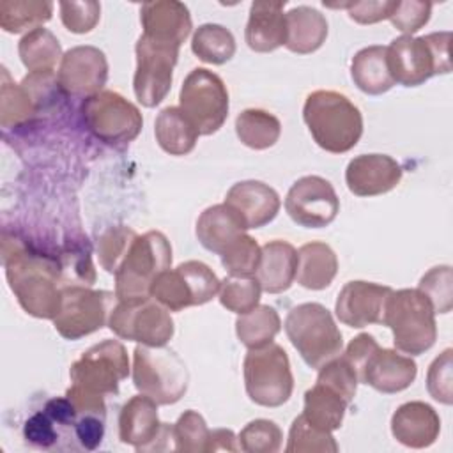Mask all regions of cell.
<instances>
[{
    "instance_id": "obj_1",
    "label": "cell",
    "mask_w": 453,
    "mask_h": 453,
    "mask_svg": "<svg viewBox=\"0 0 453 453\" xmlns=\"http://www.w3.org/2000/svg\"><path fill=\"white\" fill-rule=\"evenodd\" d=\"M4 267L19 306L32 317L53 320L62 304L58 265L19 241L12 246L4 241Z\"/></svg>"
},
{
    "instance_id": "obj_2",
    "label": "cell",
    "mask_w": 453,
    "mask_h": 453,
    "mask_svg": "<svg viewBox=\"0 0 453 453\" xmlns=\"http://www.w3.org/2000/svg\"><path fill=\"white\" fill-rule=\"evenodd\" d=\"M303 119L315 143L331 154L349 152L363 134L359 108L336 90H315L308 94Z\"/></svg>"
},
{
    "instance_id": "obj_3",
    "label": "cell",
    "mask_w": 453,
    "mask_h": 453,
    "mask_svg": "<svg viewBox=\"0 0 453 453\" xmlns=\"http://www.w3.org/2000/svg\"><path fill=\"white\" fill-rule=\"evenodd\" d=\"M382 324L393 333L396 350L419 356L437 340L435 311L418 288L391 290L384 304Z\"/></svg>"
},
{
    "instance_id": "obj_4",
    "label": "cell",
    "mask_w": 453,
    "mask_h": 453,
    "mask_svg": "<svg viewBox=\"0 0 453 453\" xmlns=\"http://www.w3.org/2000/svg\"><path fill=\"white\" fill-rule=\"evenodd\" d=\"M451 32H434L423 37L400 35L391 41L388 50V67L395 80L403 87L423 85L435 74H448Z\"/></svg>"
},
{
    "instance_id": "obj_5",
    "label": "cell",
    "mask_w": 453,
    "mask_h": 453,
    "mask_svg": "<svg viewBox=\"0 0 453 453\" xmlns=\"http://www.w3.org/2000/svg\"><path fill=\"white\" fill-rule=\"evenodd\" d=\"M285 333L301 359L315 370L340 356L343 349V336L331 311L320 303L294 306L287 313Z\"/></svg>"
},
{
    "instance_id": "obj_6",
    "label": "cell",
    "mask_w": 453,
    "mask_h": 453,
    "mask_svg": "<svg viewBox=\"0 0 453 453\" xmlns=\"http://www.w3.org/2000/svg\"><path fill=\"white\" fill-rule=\"evenodd\" d=\"M172 267V244L163 232L149 230L136 235L115 273L117 301L149 297L159 273Z\"/></svg>"
},
{
    "instance_id": "obj_7",
    "label": "cell",
    "mask_w": 453,
    "mask_h": 453,
    "mask_svg": "<svg viewBox=\"0 0 453 453\" xmlns=\"http://www.w3.org/2000/svg\"><path fill=\"white\" fill-rule=\"evenodd\" d=\"M133 384L157 405L179 402L189 382L184 361L168 347L138 345L133 350Z\"/></svg>"
},
{
    "instance_id": "obj_8",
    "label": "cell",
    "mask_w": 453,
    "mask_h": 453,
    "mask_svg": "<svg viewBox=\"0 0 453 453\" xmlns=\"http://www.w3.org/2000/svg\"><path fill=\"white\" fill-rule=\"evenodd\" d=\"M244 388L251 402L262 407L283 405L294 389V377L285 349L274 342L248 349L242 363Z\"/></svg>"
},
{
    "instance_id": "obj_9",
    "label": "cell",
    "mask_w": 453,
    "mask_h": 453,
    "mask_svg": "<svg viewBox=\"0 0 453 453\" xmlns=\"http://www.w3.org/2000/svg\"><path fill=\"white\" fill-rule=\"evenodd\" d=\"M81 117L87 129L111 147L133 142L143 126V117L131 101L113 90H101L81 103Z\"/></svg>"
},
{
    "instance_id": "obj_10",
    "label": "cell",
    "mask_w": 453,
    "mask_h": 453,
    "mask_svg": "<svg viewBox=\"0 0 453 453\" xmlns=\"http://www.w3.org/2000/svg\"><path fill=\"white\" fill-rule=\"evenodd\" d=\"M228 106L226 85L216 73L196 67L184 78L179 108L200 134H214L225 124Z\"/></svg>"
},
{
    "instance_id": "obj_11",
    "label": "cell",
    "mask_w": 453,
    "mask_h": 453,
    "mask_svg": "<svg viewBox=\"0 0 453 453\" xmlns=\"http://www.w3.org/2000/svg\"><path fill=\"white\" fill-rule=\"evenodd\" d=\"M108 327L122 340L149 347L166 345L175 331L170 311L150 296L119 301L110 313Z\"/></svg>"
},
{
    "instance_id": "obj_12",
    "label": "cell",
    "mask_w": 453,
    "mask_h": 453,
    "mask_svg": "<svg viewBox=\"0 0 453 453\" xmlns=\"http://www.w3.org/2000/svg\"><path fill=\"white\" fill-rule=\"evenodd\" d=\"M115 294L83 285H64L60 311L53 319L55 331L65 340H80L108 324Z\"/></svg>"
},
{
    "instance_id": "obj_13",
    "label": "cell",
    "mask_w": 453,
    "mask_h": 453,
    "mask_svg": "<svg viewBox=\"0 0 453 453\" xmlns=\"http://www.w3.org/2000/svg\"><path fill=\"white\" fill-rule=\"evenodd\" d=\"M129 375V357L119 340H103L92 345L69 368L73 386L94 395H115Z\"/></svg>"
},
{
    "instance_id": "obj_14",
    "label": "cell",
    "mask_w": 453,
    "mask_h": 453,
    "mask_svg": "<svg viewBox=\"0 0 453 453\" xmlns=\"http://www.w3.org/2000/svg\"><path fill=\"white\" fill-rule=\"evenodd\" d=\"M136 71L133 78L134 96L145 108L159 104L172 88L173 67L179 58V48L156 42L143 34L138 37L136 46Z\"/></svg>"
},
{
    "instance_id": "obj_15",
    "label": "cell",
    "mask_w": 453,
    "mask_h": 453,
    "mask_svg": "<svg viewBox=\"0 0 453 453\" xmlns=\"http://www.w3.org/2000/svg\"><path fill=\"white\" fill-rule=\"evenodd\" d=\"M285 211L299 226L322 228L338 216L340 200L327 179L304 175L290 186L285 196Z\"/></svg>"
},
{
    "instance_id": "obj_16",
    "label": "cell",
    "mask_w": 453,
    "mask_h": 453,
    "mask_svg": "<svg viewBox=\"0 0 453 453\" xmlns=\"http://www.w3.org/2000/svg\"><path fill=\"white\" fill-rule=\"evenodd\" d=\"M108 80L106 55L96 46H74L60 60L57 73L58 88L71 97H90Z\"/></svg>"
},
{
    "instance_id": "obj_17",
    "label": "cell",
    "mask_w": 453,
    "mask_h": 453,
    "mask_svg": "<svg viewBox=\"0 0 453 453\" xmlns=\"http://www.w3.org/2000/svg\"><path fill=\"white\" fill-rule=\"evenodd\" d=\"M391 290V287L373 281H349L336 297L334 313L342 324L356 329L382 324L384 304Z\"/></svg>"
},
{
    "instance_id": "obj_18",
    "label": "cell",
    "mask_w": 453,
    "mask_h": 453,
    "mask_svg": "<svg viewBox=\"0 0 453 453\" xmlns=\"http://www.w3.org/2000/svg\"><path fill=\"white\" fill-rule=\"evenodd\" d=\"M402 166L388 154H361L349 161L345 182L356 196L384 195L402 180Z\"/></svg>"
},
{
    "instance_id": "obj_19",
    "label": "cell",
    "mask_w": 453,
    "mask_h": 453,
    "mask_svg": "<svg viewBox=\"0 0 453 453\" xmlns=\"http://www.w3.org/2000/svg\"><path fill=\"white\" fill-rule=\"evenodd\" d=\"M416 375L418 366L411 356H403L400 350L377 347L361 368L357 380L379 393L393 395L407 389Z\"/></svg>"
},
{
    "instance_id": "obj_20",
    "label": "cell",
    "mask_w": 453,
    "mask_h": 453,
    "mask_svg": "<svg viewBox=\"0 0 453 453\" xmlns=\"http://www.w3.org/2000/svg\"><path fill=\"white\" fill-rule=\"evenodd\" d=\"M140 21L145 37L175 48H180L193 28L189 9L177 0H156L142 4Z\"/></svg>"
},
{
    "instance_id": "obj_21",
    "label": "cell",
    "mask_w": 453,
    "mask_h": 453,
    "mask_svg": "<svg viewBox=\"0 0 453 453\" xmlns=\"http://www.w3.org/2000/svg\"><path fill=\"white\" fill-rule=\"evenodd\" d=\"M225 203L248 228H262L271 223L281 205L280 195L262 180L235 182L225 196Z\"/></svg>"
},
{
    "instance_id": "obj_22",
    "label": "cell",
    "mask_w": 453,
    "mask_h": 453,
    "mask_svg": "<svg viewBox=\"0 0 453 453\" xmlns=\"http://www.w3.org/2000/svg\"><path fill=\"white\" fill-rule=\"evenodd\" d=\"M439 432V414L425 402H405L391 416V434L407 448H428L437 441Z\"/></svg>"
},
{
    "instance_id": "obj_23",
    "label": "cell",
    "mask_w": 453,
    "mask_h": 453,
    "mask_svg": "<svg viewBox=\"0 0 453 453\" xmlns=\"http://www.w3.org/2000/svg\"><path fill=\"white\" fill-rule=\"evenodd\" d=\"M283 7L285 0H257L251 4L244 28V41L250 50L257 53H269L280 46H285L287 23Z\"/></svg>"
},
{
    "instance_id": "obj_24",
    "label": "cell",
    "mask_w": 453,
    "mask_h": 453,
    "mask_svg": "<svg viewBox=\"0 0 453 453\" xmlns=\"http://www.w3.org/2000/svg\"><path fill=\"white\" fill-rule=\"evenodd\" d=\"M157 416V403L145 396L136 395L129 398L119 414V437L124 444H131L136 451H149L161 430Z\"/></svg>"
},
{
    "instance_id": "obj_25",
    "label": "cell",
    "mask_w": 453,
    "mask_h": 453,
    "mask_svg": "<svg viewBox=\"0 0 453 453\" xmlns=\"http://www.w3.org/2000/svg\"><path fill=\"white\" fill-rule=\"evenodd\" d=\"M260 262L255 273L260 288L269 294H280L290 288L297 271V250L281 239L260 246Z\"/></svg>"
},
{
    "instance_id": "obj_26",
    "label": "cell",
    "mask_w": 453,
    "mask_h": 453,
    "mask_svg": "<svg viewBox=\"0 0 453 453\" xmlns=\"http://www.w3.org/2000/svg\"><path fill=\"white\" fill-rule=\"evenodd\" d=\"M287 39L285 48L297 55H308L317 51L327 37V19L326 16L310 7L297 5L285 12Z\"/></svg>"
},
{
    "instance_id": "obj_27",
    "label": "cell",
    "mask_w": 453,
    "mask_h": 453,
    "mask_svg": "<svg viewBox=\"0 0 453 453\" xmlns=\"http://www.w3.org/2000/svg\"><path fill=\"white\" fill-rule=\"evenodd\" d=\"M196 239L200 244L221 255L223 250L246 232L242 219L223 202L207 207L196 219Z\"/></svg>"
},
{
    "instance_id": "obj_28",
    "label": "cell",
    "mask_w": 453,
    "mask_h": 453,
    "mask_svg": "<svg viewBox=\"0 0 453 453\" xmlns=\"http://www.w3.org/2000/svg\"><path fill=\"white\" fill-rule=\"evenodd\" d=\"M338 273V258L333 248L320 241H311L297 250L296 280L308 290L329 287Z\"/></svg>"
},
{
    "instance_id": "obj_29",
    "label": "cell",
    "mask_w": 453,
    "mask_h": 453,
    "mask_svg": "<svg viewBox=\"0 0 453 453\" xmlns=\"http://www.w3.org/2000/svg\"><path fill=\"white\" fill-rule=\"evenodd\" d=\"M350 76L354 85L368 96H380L388 92L395 85V80L388 67L386 46L375 44L359 50L352 57Z\"/></svg>"
},
{
    "instance_id": "obj_30",
    "label": "cell",
    "mask_w": 453,
    "mask_h": 453,
    "mask_svg": "<svg viewBox=\"0 0 453 453\" xmlns=\"http://www.w3.org/2000/svg\"><path fill=\"white\" fill-rule=\"evenodd\" d=\"M154 134L157 145L170 156L189 154L200 133L179 106L163 108L154 122Z\"/></svg>"
},
{
    "instance_id": "obj_31",
    "label": "cell",
    "mask_w": 453,
    "mask_h": 453,
    "mask_svg": "<svg viewBox=\"0 0 453 453\" xmlns=\"http://www.w3.org/2000/svg\"><path fill=\"white\" fill-rule=\"evenodd\" d=\"M350 402L343 395H340L331 386L317 380L315 386L304 393L303 416L311 425L322 430L334 432L342 426Z\"/></svg>"
},
{
    "instance_id": "obj_32",
    "label": "cell",
    "mask_w": 453,
    "mask_h": 453,
    "mask_svg": "<svg viewBox=\"0 0 453 453\" xmlns=\"http://www.w3.org/2000/svg\"><path fill=\"white\" fill-rule=\"evenodd\" d=\"M23 65L32 73H53L64 53L58 39L44 27L25 34L18 44Z\"/></svg>"
},
{
    "instance_id": "obj_33",
    "label": "cell",
    "mask_w": 453,
    "mask_h": 453,
    "mask_svg": "<svg viewBox=\"0 0 453 453\" xmlns=\"http://www.w3.org/2000/svg\"><path fill=\"white\" fill-rule=\"evenodd\" d=\"M235 133L241 143L250 149L264 150L273 147L281 134V122L271 111L260 108L242 110L235 119Z\"/></svg>"
},
{
    "instance_id": "obj_34",
    "label": "cell",
    "mask_w": 453,
    "mask_h": 453,
    "mask_svg": "<svg viewBox=\"0 0 453 453\" xmlns=\"http://www.w3.org/2000/svg\"><path fill=\"white\" fill-rule=\"evenodd\" d=\"M53 14V4L48 0H2L0 27L9 34L32 32L46 23Z\"/></svg>"
},
{
    "instance_id": "obj_35",
    "label": "cell",
    "mask_w": 453,
    "mask_h": 453,
    "mask_svg": "<svg viewBox=\"0 0 453 453\" xmlns=\"http://www.w3.org/2000/svg\"><path fill=\"white\" fill-rule=\"evenodd\" d=\"M281 329V319L278 311L269 304H258L248 313H242L235 320V334L239 342L248 349L267 345Z\"/></svg>"
},
{
    "instance_id": "obj_36",
    "label": "cell",
    "mask_w": 453,
    "mask_h": 453,
    "mask_svg": "<svg viewBox=\"0 0 453 453\" xmlns=\"http://www.w3.org/2000/svg\"><path fill=\"white\" fill-rule=\"evenodd\" d=\"M191 50L202 62L221 65L235 55V37L223 25L203 23L193 34Z\"/></svg>"
},
{
    "instance_id": "obj_37",
    "label": "cell",
    "mask_w": 453,
    "mask_h": 453,
    "mask_svg": "<svg viewBox=\"0 0 453 453\" xmlns=\"http://www.w3.org/2000/svg\"><path fill=\"white\" fill-rule=\"evenodd\" d=\"M0 120L4 127L19 126L35 113V101L27 87L11 81L5 67H2V96Z\"/></svg>"
},
{
    "instance_id": "obj_38",
    "label": "cell",
    "mask_w": 453,
    "mask_h": 453,
    "mask_svg": "<svg viewBox=\"0 0 453 453\" xmlns=\"http://www.w3.org/2000/svg\"><path fill=\"white\" fill-rule=\"evenodd\" d=\"M285 451L287 453H334L338 451V444L333 437V432L322 430L311 425L301 414L292 421Z\"/></svg>"
},
{
    "instance_id": "obj_39",
    "label": "cell",
    "mask_w": 453,
    "mask_h": 453,
    "mask_svg": "<svg viewBox=\"0 0 453 453\" xmlns=\"http://www.w3.org/2000/svg\"><path fill=\"white\" fill-rule=\"evenodd\" d=\"M149 294L168 311H180L188 306H195L189 285L177 267H168L163 273H159Z\"/></svg>"
},
{
    "instance_id": "obj_40",
    "label": "cell",
    "mask_w": 453,
    "mask_h": 453,
    "mask_svg": "<svg viewBox=\"0 0 453 453\" xmlns=\"http://www.w3.org/2000/svg\"><path fill=\"white\" fill-rule=\"evenodd\" d=\"M219 303L228 311H234L237 315L248 313L255 306H258L260 301V283L255 276L241 278V276H226L219 285Z\"/></svg>"
},
{
    "instance_id": "obj_41",
    "label": "cell",
    "mask_w": 453,
    "mask_h": 453,
    "mask_svg": "<svg viewBox=\"0 0 453 453\" xmlns=\"http://www.w3.org/2000/svg\"><path fill=\"white\" fill-rule=\"evenodd\" d=\"M260 253L262 250L258 242L251 235L241 234L235 241H232L223 250L219 257H221L223 267L228 271L230 276L250 278V276H255L258 269Z\"/></svg>"
},
{
    "instance_id": "obj_42",
    "label": "cell",
    "mask_w": 453,
    "mask_h": 453,
    "mask_svg": "<svg viewBox=\"0 0 453 453\" xmlns=\"http://www.w3.org/2000/svg\"><path fill=\"white\" fill-rule=\"evenodd\" d=\"M136 235L138 234L133 228L124 225L111 226L99 235L97 255H99V264L106 273L110 274L117 273Z\"/></svg>"
},
{
    "instance_id": "obj_43",
    "label": "cell",
    "mask_w": 453,
    "mask_h": 453,
    "mask_svg": "<svg viewBox=\"0 0 453 453\" xmlns=\"http://www.w3.org/2000/svg\"><path fill=\"white\" fill-rule=\"evenodd\" d=\"M209 428L203 416L193 409L184 411L173 423L175 451L207 453Z\"/></svg>"
},
{
    "instance_id": "obj_44",
    "label": "cell",
    "mask_w": 453,
    "mask_h": 453,
    "mask_svg": "<svg viewBox=\"0 0 453 453\" xmlns=\"http://www.w3.org/2000/svg\"><path fill=\"white\" fill-rule=\"evenodd\" d=\"M418 290L430 301L435 313H449L453 308V276L449 265H435L426 271Z\"/></svg>"
},
{
    "instance_id": "obj_45",
    "label": "cell",
    "mask_w": 453,
    "mask_h": 453,
    "mask_svg": "<svg viewBox=\"0 0 453 453\" xmlns=\"http://www.w3.org/2000/svg\"><path fill=\"white\" fill-rule=\"evenodd\" d=\"M239 449L246 453H276L281 448V428L271 419H253L237 435Z\"/></svg>"
},
{
    "instance_id": "obj_46",
    "label": "cell",
    "mask_w": 453,
    "mask_h": 453,
    "mask_svg": "<svg viewBox=\"0 0 453 453\" xmlns=\"http://www.w3.org/2000/svg\"><path fill=\"white\" fill-rule=\"evenodd\" d=\"M177 269L182 273L189 285L195 306L209 303L219 292L221 281L207 264L200 260H188L179 264Z\"/></svg>"
},
{
    "instance_id": "obj_47",
    "label": "cell",
    "mask_w": 453,
    "mask_h": 453,
    "mask_svg": "<svg viewBox=\"0 0 453 453\" xmlns=\"http://www.w3.org/2000/svg\"><path fill=\"white\" fill-rule=\"evenodd\" d=\"M453 350H442L428 366L426 389L430 396L444 405L453 402Z\"/></svg>"
},
{
    "instance_id": "obj_48",
    "label": "cell",
    "mask_w": 453,
    "mask_h": 453,
    "mask_svg": "<svg viewBox=\"0 0 453 453\" xmlns=\"http://www.w3.org/2000/svg\"><path fill=\"white\" fill-rule=\"evenodd\" d=\"M317 380L331 386L333 389H336L350 403L356 396L357 384H359L354 368L347 363V359L343 356H336L334 359H331L324 366H320Z\"/></svg>"
},
{
    "instance_id": "obj_49",
    "label": "cell",
    "mask_w": 453,
    "mask_h": 453,
    "mask_svg": "<svg viewBox=\"0 0 453 453\" xmlns=\"http://www.w3.org/2000/svg\"><path fill=\"white\" fill-rule=\"evenodd\" d=\"M60 19L73 34L90 32L101 18V4L94 0L85 2H60Z\"/></svg>"
},
{
    "instance_id": "obj_50",
    "label": "cell",
    "mask_w": 453,
    "mask_h": 453,
    "mask_svg": "<svg viewBox=\"0 0 453 453\" xmlns=\"http://www.w3.org/2000/svg\"><path fill=\"white\" fill-rule=\"evenodd\" d=\"M432 14V4L430 2H419V0H396L395 9L389 16L391 25L400 30L403 35H412L419 28H423Z\"/></svg>"
},
{
    "instance_id": "obj_51",
    "label": "cell",
    "mask_w": 453,
    "mask_h": 453,
    "mask_svg": "<svg viewBox=\"0 0 453 453\" xmlns=\"http://www.w3.org/2000/svg\"><path fill=\"white\" fill-rule=\"evenodd\" d=\"M23 437L30 446H35L41 449H50L60 439V428L50 418V414L42 409L41 412H35L34 416H30L25 421Z\"/></svg>"
},
{
    "instance_id": "obj_52",
    "label": "cell",
    "mask_w": 453,
    "mask_h": 453,
    "mask_svg": "<svg viewBox=\"0 0 453 453\" xmlns=\"http://www.w3.org/2000/svg\"><path fill=\"white\" fill-rule=\"evenodd\" d=\"M395 0H368V2H349L345 4V9L349 12V18L354 19L359 25H372L379 23L382 19H389Z\"/></svg>"
},
{
    "instance_id": "obj_53",
    "label": "cell",
    "mask_w": 453,
    "mask_h": 453,
    "mask_svg": "<svg viewBox=\"0 0 453 453\" xmlns=\"http://www.w3.org/2000/svg\"><path fill=\"white\" fill-rule=\"evenodd\" d=\"M74 439L83 449H96L104 435L103 414H78L73 426Z\"/></svg>"
},
{
    "instance_id": "obj_54",
    "label": "cell",
    "mask_w": 453,
    "mask_h": 453,
    "mask_svg": "<svg viewBox=\"0 0 453 453\" xmlns=\"http://www.w3.org/2000/svg\"><path fill=\"white\" fill-rule=\"evenodd\" d=\"M211 451H239L237 435L228 428H214L209 432L207 453Z\"/></svg>"
}]
</instances>
